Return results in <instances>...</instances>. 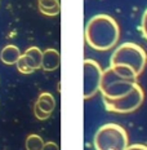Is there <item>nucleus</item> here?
<instances>
[{"instance_id": "f257e3e1", "label": "nucleus", "mask_w": 147, "mask_h": 150, "mask_svg": "<svg viewBox=\"0 0 147 150\" xmlns=\"http://www.w3.org/2000/svg\"><path fill=\"white\" fill-rule=\"evenodd\" d=\"M120 38V29L114 17L96 14L85 26V40L96 51H110Z\"/></svg>"}, {"instance_id": "f03ea898", "label": "nucleus", "mask_w": 147, "mask_h": 150, "mask_svg": "<svg viewBox=\"0 0 147 150\" xmlns=\"http://www.w3.org/2000/svg\"><path fill=\"white\" fill-rule=\"evenodd\" d=\"M96 150H125L129 146L128 132L116 123H106L94 135Z\"/></svg>"}, {"instance_id": "7ed1b4c3", "label": "nucleus", "mask_w": 147, "mask_h": 150, "mask_svg": "<svg viewBox=\"0 0 147 150\" xmlns=\"http://www.w3.org/2000/svg\"><path fill=\"white\" fill-rule=\"evenodd\" d=\"M147 64V53L141 45L136 43H123L112 53L110 66L112 65H125L129 66L137 75L142 74Z\"/></svg>"}, {"instance_id": "20e7f679", "label": "nucleus", "mask_w": 147, "mask_h": 150, "mask_svg": "<svg viewBox=\"0 0 147 150\" xmlns=\"http://www.w3.org/2000/svg\"><path fill=\"white\" fill-rule=\"evenodd\" d=\"M136 83L137 82H130L119 76L112 70V67H107L105 71H102L99 91L105 100H117L128 95L136 86Z\"/></svg>"}, {"instance_id": "39448f33", "label": "nucleus", "mask_w": 147, "mask_h": 150, "mask_svg": "<svg viewBox=\"0 0 147 150\" xmlns=\"http://www.w3.org/2000/svg\"><path fill=\"white\" fill-rule=\"evenodd\" d=\"M143 100H145V92L141 88L138 83L133 87L128 95L124 97L117 98V100H105V108L106 110L112 111V112H119V114H128V112H133L134 110L142 105Z\"/></svg>"}, {"instance_id": "423d86ee", "label": "nucleus", "mask_w": 147, "mask_h": 150, "mask_svg": "<svg viewBox=\"0 0 147 150\" xmlns=\"http://www.w3.org/2000/svg\"><path fill=\"white\" fill-rule=\"evenodd\" d=\"M84 92L83 96L85 100L96 95L99 91V84H101V78H102V69L99 64L94 60H88L84 61Z\"/></svg>"}, {"instance_id": "0eeeda50", "label": "nucleus", "mask_w": 147, "mask_h": 150, "mask_svg": "<svg viewBox=\"0 0 147 150\" xmlns=\"http://www.w3.org/2000/svg\"><path fill=\"white\" fill-rule=\"evenodd\" d=\"M59 64H61V54L57 49L48 48L43 52V61L41 69L44 71H54L57 70Z\"/></svg>"}, {"instance_id": "6e6552de", "label": "nucleus", "mask_w": 147, "mask_h": 150, "mask_svg": "<svg viewBox=\"0 0 147 150\" xmlns=\"http://www.w3.org/2000/svg\"><path fill=\"white\" fill-rule=\"evenodd\" d=\"M21 56H22V53H21L20 48L17 45L8 44L0 52V60L4 62L5 65H15Z\"/></svg>"}, {"instance_id": "1a4fd4ad", "label": "nucleus", "mask_w": 147, "mask_h": 150, "mask_svg": "<svg viewBox=\"0 0 147 150\" xmlns=\"http://www.w3.org/2000/svg\"><path fill=\"white\" fill-rule=\"evenodd\" d=\"M25 60L27 61V64L34 69V71L37 69H41V61H43V51H40V48L37 47H30L22 53Z\"/></svg>"}, {"instance_id": "9d476101", "label": "nucleus", "mask_w": 147, "mask_h": 150, "mask_svg": "<svg viewBox=\"0 0 147 150\" xmlns=\"http://www.w3.org/2000/svg\"><path fill=\"white\" fill-rule=\"evenodd\" d=\"M36 106L40 109V110H43L46 114L52 115L53 110L56 109V98L53 97L52 93L49 92H41L39 95V97L36 100Z\"/></svg>"}, {"instance_id": "9b49d317", "label": "nucleus", "mask_w": 147, "mask_h": 150, "mask_svg": "<svg viewBox=\"0 0 147 150\" xmlns=\"http://www.w3.org/2000/svg\"><path fill=\"white\" fill-rule=\"evenodd\" d=\"M39 9L45 16H57L61 12L59 0H37Z\"/></svg>"}, {"instance_id": "f8f14e48", "label": "nucleus", "mask_w": 147, "mask_h": 150, "mask_svg": "<svg viewBox=\"0 0 147 150\" xmlns=\"http://www.w3.org/2000/svg\"><path fill=\"white\" fill-rule=\"evenodd\" d=\"M110 67H112V70H114L119 76L124 78V79H127V80H130V82H137L138 75L134 73L129 66H125V65H112Z\"/></svg>"}, {"instance_id": "ddd939ff", "label": "nucleus", "mask_w": 147, "mask_h": 150, "mask_svg": "<svg viewBox=\"0 0 147 150\" xmlns=\"http://www.w3.org/2000/svg\"><path fill=\"white\" fill-rule=\"evenodd\" d=\"M44 141H43V137H40L39 135H29L25 141V146H26V150H43L44 148Z\"/></svg>"}, {"instance_id": "4468645a", "label": "nucleus", "mask_w": 147, "mask_h": 150, "mask_svg": "<svg viewBox=\"0 0 147 150\" xmlns=\"http://www.w3.org/2000/svg\"><path fill=\"white\" fill-rule=\"evenodd\" d=\"M17 69H18V71L20 73H22V74H31V73H34V69L30 66L29 64H27V61L25 60V57L23 56H21L20 57V60L17 61Z\"/></svg>"}, {"instance_id": "2eb2a0df", "label": "nucleus", "mask_w": 147, "mask_h": 150, "mask_svg": "<svg viewBox=\"0 0 147 150\" xmlns=\"http://www.w3.org/2000/svg\"><path fill=\"white\" fill-rule=\"evenodd\" d=\"M34 114H35V117L39 120H45V119H48V118L51 117L49 114H46V112H44L43 110H40V109L36 106V104L34 105Z\"/></svg>"}, {"instance_id": "dca6fc26", "label": "nucleus", "mask_w": 147, "mask_h": 150, "mask_svg": "<svg viewBox=\"0 0 147 150\" xmlns=\"http://www.w3.org/2000/svg\"><path fill=\"white\" fill-rule=\"evenodd\" d=\"M142 34H143V36L146 38V40H147V9L145 12H143V16H142Z\"/></svg>"}, {"instance_id": "f3484780", "label": "nucleus", "mask_w": 147, "mask_h": 150, "mask_svg": "<svg viewBox=\"0 0 147 150\" xmlns=\"http://www.w3.org/2000/svg\"><path fill=\"white\" fill-rule=\"evenodd\" d=\"M43 150H59V146L56 142H53V141H48V142L44 144Z\"/></svg>"}, {"instance_id": "a211bd4d", "label": "nucleus", "mask_w": 147, "mask_h": 150, "mask_svg": "<svg viewBox=\"0 0 147 150\" xmlns=\"http://www.w3.org/2000/svg\"><path fill=\"white\" fill-rule=\"evenodd\" d=\"M125 150H147V145H143V144H133V145H129Z\"/></svg>"}]
</instances>
